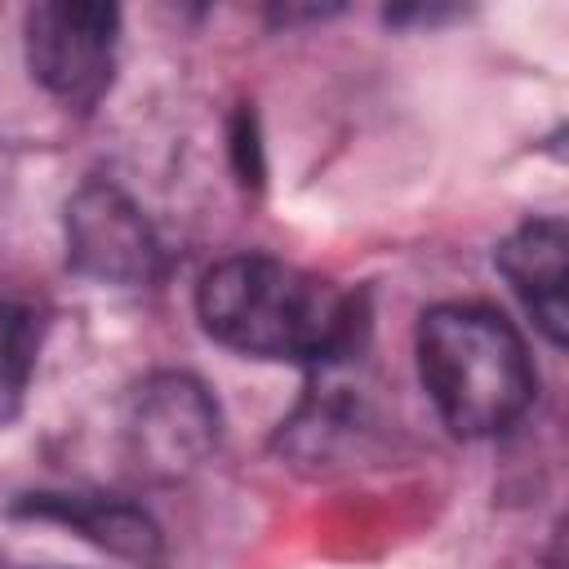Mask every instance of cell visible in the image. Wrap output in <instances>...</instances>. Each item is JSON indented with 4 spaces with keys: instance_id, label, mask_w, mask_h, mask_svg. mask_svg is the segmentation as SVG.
<instances>
[{
    "instance_id": "obj_5",
    "label": "cell",
    "mask_w": 569,
    "mask_h": 569,
    "mask_svg": "<svg viewBox=\"0 0 569 569\" xmlns=\"http://www.w3.org/2000/svg\"><path fill=\"white\" fill-rule=\"evenodd\" d=\"M67 258L107 284H147L160 271V244L142 209L111 182H84L67 200Z\"/></svg>"
},
{
    "instance_id": "obj_8",
    "label": "cell",
    "mask_w": 569,
    "mask_h": 569,
    "mask_svg": "<svg viewBox=\"0 0 569 569\" xmlns=\"http://www.w3.org/2000/svg\"><path fill=\"white\" fill-rule=\"evenodd\" d=\"M27 369H31V320L18 307L0 302V400L22 387Z\"/></svg>"
},
{
    "instance_id": "obj_1",
    "label": "cell",
    "mask_w": 569,
    "mask_h": 569,
    "mask_svg": "<svg viewBox=\"0 0 569 569\" xmlns=\"http://www.w3.org/2000/svg\"><path fill=\"white\" fill-rule=\"evenodd\" d=\"M200 325L213 342L280 365H329L356 347L360 302L284 258L231 253L196 289Z\"/></svg>"
},
{
    "instance_id": "obj_2",
    "label": "cell",
    "mask_w": 569,
    "mask_h": 569,
    "mask_svg": "<svg viewBox=\"0 0 569 569\" xmlns=\"http://www.w3.org/2000/svg\"><path fill=\"white\" fill-rule=\"evenodd\" d=\"M418 378L453 436H502L533 405L538 378L520 329L485 302H440L413 333Z\"/></svg>"
},
{
    "instance_id": "obj_4",
    "label": "cell",
    "mask_w": 569,
    "mask_h": 569,
    "mask_svg": "<svg viewBox=\"0 0 569 569\" xmlns=\"http://www.w3.org/2000/svg\"><path fill=\"white\" fill-rule=\"evenodd\" d=\"M124 436L133 462L147 476L173 480L187 476L218 445V405L196 378L156 373L133 391Z\"/></svg>"
},
{
    "instance_id": "obj_7",
    "label": "cell",
    "mask_w": 569,
    "mask_h": 569,
    "mask_svg": "<svg viewBox=\"0 0 569 569\" xmlns=\"http://www.w3.org/2000/svg\"><path fill=\"white\" fill-rule=\"evenodd\" d=\"M27 511L49 516L71 525L76 533H84L89 542L107 547L111 556L124 560H142L151 565L160 556V529L151 525V516L124 498H98V493H36V502H27Z\"/></svg>"
},
{
    "instance_id": "obj_6",
    "label": "cell",
    "mask_w": 569,
    "mask_h": 569,
    "mask_svg": "<svg viewBox=\"0 0 569 569\" xmlns=\"http://www.w3.org/2000/svg\"><path fill=\"white\" fill-rule=\"evenodd\" d=\"M498 271L525 302L533 325L560 347L565 342V271L569 231L560 218H529L498 244Z\"/></svg>"
},
{
    "instance_id": "obj_3",
    "label": "cell",
    "mask_w": 569,
    "mask_h": 569,
    "mask_svg": "<svg viewBox=\"0 0 569 569\" xmlns=\"http://www.w3.org/2000/svg\"><path fill=\"white\" fill-rule=\"evenodd\" d=\"M27 67L67 107L89 111L111 89L120 9L93 0H44L27 9Z\"/></svg>"
}]
</instances>
